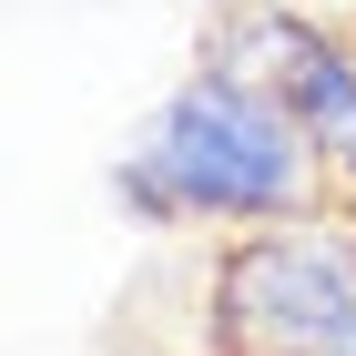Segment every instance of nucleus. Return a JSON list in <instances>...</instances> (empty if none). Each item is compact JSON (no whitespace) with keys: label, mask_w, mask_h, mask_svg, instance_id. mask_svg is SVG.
Listing matches in <instances>:
<instances>
[{"label":"nucleus","mask_w":356,"mask_h":356,"mask_svg":"<svg viewBox=\"0 0 356 356\" xmlns=\"http://www.w3.org/2000/svg\"><path fill=\"white\" fill-rule=\"evenodd\" d=\"M296 193H305V133L245 72L184 82L122 153L133 214H285Z\"/></svg>","instance_id":"f257e3e1"},{"label":"nucleus","mask_w":356,"mask_h":356,"mask_svg":"<svg viewBox=\"0 0 356 356\" xmlns=\"http://www.w3.org/2000/svg\"><path fill=\"white\" fill-rule=\"evenodd\" d=\"M224 356H356V254L326 234H254L224 265Z\"/></svg>","instance_id":"f03ea898"}]
</instances>
